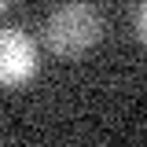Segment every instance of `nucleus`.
Returning a JSON list of instances; mask_svg holds the SVG:
<instances>
[{
  "mask_svg": "<svg viewBox=\"0 0 147 147\" xmlns=\"http://www.w3.org/2000/svg\"><path fill=\"white\" fill-rule=\"evenodd\" d=\"M7 7H11V0H0V15H7Z\"/></svg>",
  "mask_w": 147,
  "mask_h": 147,
  "instance_id": "4",
  "label": "nucleus"
},
{
  "mask_svg": "<svg viewBox=\"0 0 147 147\" xmlns=\"http://www.w3.org/2000/svg\"><path fill=\"white\" fill-rule=\"evenodd\" d=\"M136 37L147 44V0L140 4V11H136Z\"/></svg>",
  "mask_w": 147,
  "mask_h": 147,
  "instance_id": "3",
  "label": "nucleus"
},
{
  "mask_svg": "<svg viewBox=\"0 0 147 147\" xmlns=\"http://www.w3.org/2000/svg\"><path fill=\"white\" fill-rule=\"evenodd\" d=\"M99 37H103V15L85 0L55 7L44 26V44L55 59H81L88 48H96Z\"/></svg>",
  "mask_w": 147,
  "mask_h": 147,
  "instance_id": "1",
  "label": "nucleus"
},
{
  "mask_svg": "<svg viewBox=\"0 0 147 147\" xmlns=\"http://www.w3.org/2000/svg\"><path fill=\"white\" fill-rule=\"evenodd\" d=\"M40 66V48L26 30H0V88H22Z\"/></svg>",
  "mask_w": 147,
  "mask_h": 147,
  "instance_id": "2",
  "label": "nucleus"
}]
</instances>
